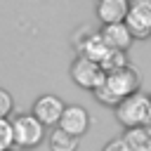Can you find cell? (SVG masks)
I'll list each match as a JSON object with an SVG mask.
<instances>
[{
  "label": "cell",
  "mask_w": 151,
  "mask_h": 151,
  "mask_svg": "<svg viewBox=\"0 0 151 151\" xmlns=\"http://www.w3.org/2000/svg\"><path fill=\"white\" fill-rule=\"evenodd\" d=\"M12 144V125L9 120L0 118V151H7Z\"/></svg>",
  "instance_id": "cell-14"
},
{
  "label": "cell",
  "mask_w": 151,
  "mask_h": 151,
  "mask_svg": "<svg viewBox=\"0 0 151 151\" xmlns=\"http://www.w3.org/2000/svg\"><path fill=\"white\" fill-rule=\"evenodd\" d=\"M125 144L132 151H151V125L130 127L125 134Z\"/></svg>",
  "instance_id": "cell-10"
},
{
  "label": "cell",
  "mask_w": 151,
  "mask_h": 151,
  "mask_svg": "<svg viewBox=\"0 0 151 151\" xmlns=\"http://www.w3.org/2000/svg\"><path fill=\"white\" fill-rule=\"evenodd\" d=\"M71 73H73L76 83H80L83 87H97V85H101V83H104V78H106V73L101 71V66H99L97 61H92V59L83 57V54L73 61Z\"/></svg>",
  "instance_id": "cell-5"
},
{
  "label": "cell",
  "mask_w": 151,
  "mask_h": 151,
  "mask_svg": "<svg viewBox=\"0 0 151 151\" xmlns=\"http://www.w3.org/2000/svg\"><path fill=\"white\" fill-rule=\"evenodd\" d=\"M9 109H12V97H9L7 90L0 87V118H5L9 113Z\"/></svg>",
  "instance_id": "cell-15"
},
{
  "label": "cell",
  "mask_w": 151,
  "mask_h": 151,
  "mask_svg": "<svg viewBox=\"0 0 151 151\" xmlns=\"http://www.w3.org/2000/svg\"><path fill=\"white\" fill-rule=\"evenodd\" d=\"M83 47V57H87V59H92V61H101L104 59V54L111 50L109 45H106V40L101 38V33H92V35H87L85 38V42L80 45Z\"/></svg>",
  "instance_id": "cell-11"
},
{
  "label": "cell",
  "mask_w": 151,
  "mask_h": 151,
  "mask_svg": "<svg viewBox=\"0 0 151 151\" xmlns=\"http://www.w3.org/2000/svg\"><path fill=\"white\" fill-rule=\"evenodd\" d=\"M137 83H139L137 71L130 68V66H123V68H118V71L106 73L104 83L97 85L94 90H97V97H99L101 101H106V104H118L120 99H125L127 94L134 92Z\"/></svg>",
  "instance_id": "cell-1"
},
{
  "label": "cell",
  "mask_w": 151,
  "mask_h": 151,
  "mask_svg": "<svg viewBox=\"0 0 151 151\" xmlns=\"http://www.w3.org/2000/svg\"><path fill=\"white\" fill-rule=\"evenodd\" d=\"M104 151H132V149L125 144V139H113L104 146Z\"/></svg>",
  "instance_id": "cell-16"
},
{
  "label": "cell",
  "mask_w": 151,
  "mask_h": 151,
  "mask_svg": "<svg viewBox=\"0 0 151 151\" xmlns=\"http://www.w3.org/2000/svg\"><path fill=\"white\" fill-rule=\"evenodd\" d=\"M59 127H61L64 132L73 134V137L83 134L85 127H87V111H85L83 106H76V104L64 106V111H61V116H59Z\"/></svg>",
  "instance_id": "cell-6"
},
{
  "label": "cell",
  "mask_w": 151,
  "mask_h": 151,
  "mask_svg": "<svg viewBox=\"0 0 151 151\" xmlns=\"http://www.w3.org/2000/svg\"><path fill=\"white\" fill-rule=\"evenodd\" d=\"M127 0H99L97 5V14L104 24H118L125 19L127 14Z\"/></svg>",
  "instance_id": "cell-8"
},
{
  "label": "cell",
  "mask_w": 151,
  "mask_h": 151,
  "mask_svg": "<svg viewBox=\"0 0 151 151\" xmlns=\"http://www.w3.org/2000/svg\"><path fill=\"white\" fill-rule=\"evenodd\" d=\"M50 146H52V151H76L78 137H73V134L64 132L61 127H57V130H52V134H50Z\"/></svg>",
  "instance_id": "cell-12"
},
{
  "label": "cell",
  "mask_w": 151,
  "mask_h": 151,
  "mask_svg": "<svg viewBox=\"0 0 151 151\" xmlns=\"http://www.w3.org/2000/svg\"><path fill=\"white\" fill-rule=\"evenodd\" d=\"M101 38L106 40L109 47H113V50H123V47L130 45L132 33L127 31V26H125L123 21H118V24H106L104 31H101Z\"/></svg>",
  "instance_id": "cell-9"
},
{
  "label": "cell",
  "mask_w": 151,
  "mask_h": 151,
  "mask_svg": "<svg viewBox=\"0 0 151 151\" xmlns=\"http://www.w3.org/2000/svg\"><path fill=\"white\" fill-rule=\"evenodd\" d=\"M9 125H12V142H17L19 146H33L42 139V123L33 113H21Z\"/></svg>",
  "instance_id": "cell-3"
},
{
  "label": "cell",
  "mask_w": 151,
  "mask_h": 151,
  "mask_svg": "<svg viewBox=\"0 0 151 151\" xmlns=\"http://www.w3.org/2000/svg\"><path fill=\"white\" fill-rule=\"evenodd\" d=\"M125 26L132 35H146L151 33V0H134L130 7H127V14H125Z\"/></svg>",
  "instance_id": "cell-4"
},
{
  "label": "cell",
  "mask_w": 151,
  "mask_h": 151,
  "mask_svg": "<svg viewBox=\"0 0 151 151\" xmlns=\"http://www.w3.org/2000/svg\"><path fill=\"white\" fill-rule=\"evenodd\" d=\"M118 118L127 127L149 125L151 123V99L146 94H127L118 101Z\"/></svg>",
  "instance_id": "cell-2"
},
{
  "label": "cell",
  "mask_w": 151,
  "mask_h": 151,
  "mask_svg": "<svg viewBox=\"0 0 151 151\" xmlns=\"http://www.w3.org/2000/svg\"><path fill=\"white\" fill-rule=\"evenodd\" d=\"M61 111H64V101L57 94H42V97H38V101L33 106V116L40 123H47V125L57 123Z\"/></svg>",
  "instance_id": "cell-7"
},
{
  "label": "cell",
  "mask_w": 151,
  "mask_h": 151,
  "mask_svg": "<svg viewBox=\"0 0 151 151\" xmlns=\"http://www.w3.org/2000/svg\"><path fill=\"white\" fill-rule=\"evenodd\" d=\"M99 66H101L104 73H111V71H118V68L127 66V59H125L123 50H113V47H111V50L104 54V59L99 61Z\"/></svg>",
  "instance_id": "cell-13"
},
{
  "label": "cell",
  "mask_w": 151,
  "mask_h": 151,
  "mask_svg": "<svg viewBox=\"0 0 151 151\" xmlns=\"http://www.w3.org/2000/svg\"><path fill=\"white\" fill-rule=\"evenodd\" d=\"M7 151H9V149H7Z\"/></svg>",
  "instance_id": "cell-17"
}]
</instances>
